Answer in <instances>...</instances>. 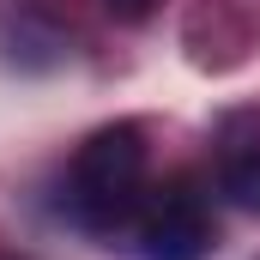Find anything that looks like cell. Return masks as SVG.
<instances>
[{"mask_svg": "<svg viewBox=\"0 0 260 260\" xmlns=\"http://www.w3.org/2000/svg\"><path fill=\"white\" fill-rule=\"evenodd\" d=\"M218 182H224V194L236 200L242 212H260V139H230L224 145Z\"/></svg>", "mask_w": 260, "mask_h": 260, "instance_id": "3957f363", "label": "cell"}, {"mask_svg": "<svg viewBox=\"0 0 260 260\" xmlns=\"http://www.w3.org/2000/svg\"><path fill=\"white\" fill-rule=\"evenodd\" d=\"M127 230H133L139 260H206L218 248V224H212V206H206L194 176L157 182Z\"/></svg>", "mask_w": 260, "mask_h": 260, "instance_id": "7a4b0ae2", "label": "cell"}, {"mask_svg": "<svg viewBox=\"0 0 260 260\" xmlns=\"http://www.w3.org/2000/svg\"><path fill=\"white\" fill-rule=\"evenodd\" d=\"M151 194V151H145V127L115 121V127L91 133L67 170V212L79 230L115 236L127 230L133 212Z\"/></svg>", "mask_w": 260, "mask_h": 260, "instance_id": "6da1fadb", "label": "cell"}, {"mask_svg": "<svg viewBox=\"0 0 260 260\" xmlns=\"http://www.w3.org/2000/svg\"><path fill=\"white\" fill-rule=\"evenodd\" d=\"M109 6H115V0H109ZM127 6H139V0H127Z\"/></svg>", "mask_w": 260, "mask_h": 260, "instance_id": "277c9868", "label": "cell"}]
</instances>
